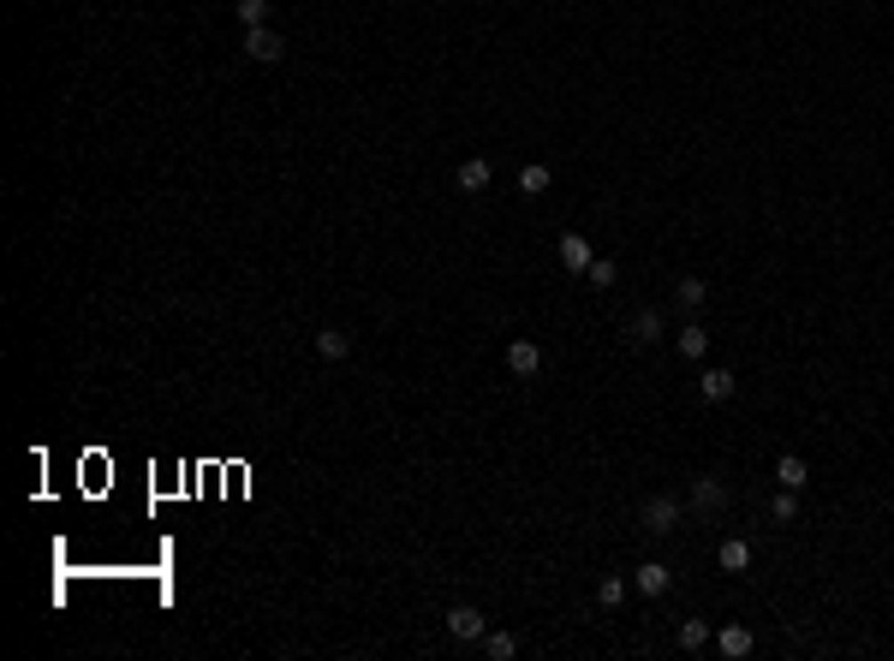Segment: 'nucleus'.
Here are the masks:
<instances>
[{"mask_svg":"<svg viewBox=\"0 0 894 661\" xmlns=\"http://www.w3.org/2000/svg\"><path fill=\"white\" fill-rule=\"evenodd\" d=\"M245 54L257 66H275L280 54H286V42H280V30H269V24H251V30H245Z\"/></svg>","mask_w":894,"mask_h":661,"instance_id":"nucleus-1","label":"nucleus"},{"mask_svg":"<svg viewBox=\"0 0 894 661\" xmlns=\"http://www.w3.org/2000/svg\"><path fill=\"white\" fill-rule=\"evenodd\" d=\"M644 530H656V537L680 530V501H674V495H656V501H644Z\"/></svg>","mask_w":894,"mask_h":661,"instance_id":"nucleus-2","label":"nucleus"},{"mask_svg":"<svg viewBox=\"0 0 894 661\" xmlns=\"http://www.w3.org/2000/svg\"><path fill=\"white\" fill-rule=\"evenodd\" d=\"M483 632H489V625H483L477 608H447V638H454V643H477Z\"/></svg>","mask_w":894,"mask_h":661,"instance_id":"nucleus-3","label":"nucleus"},{"mask_svg":"<svg viewBox=\"0 0 894 661\" xmlns=\"http://www.w3.org/2000/svg\"><path fill=\"white\" fill-rule=\"evenodd\" d=\"M507 370H513L519 381H531L536 370H543V352H536V340H507Z\"/></svg>","mask_w":894,"mask_h":661,"instance_id":"nucleus-4","label":"nucleus"},{"mask_svg":"<svg viewBox=\"0 0 894 661\" xmlns=\"http://www.w3.org/2000/svg\"><path fill=\"white\" fill-rule=\"evenodd\" d=\"M632 584H638V590H644V596H668V584H674V572H668V566H662V561H644V566H638V572H632Z\"/></svg>","mask_w":894,"mask_h":661,"instance_id":"nucleus-5","label":"nucleus"},{"mask_svg":"<svg viewBox=\"0 0 894 661\" xmlns=\"http://www.w3.org/2000/svg\"><path fill=\"white\" fill-rule=\"evenodd\" d=\"M734 387H739V376H734V370H704V381H697V394H704L710 405L734 400Z\"/></svg>","mask_w":894,"mask_h":661,"instance_id":"nucleus-6","label":"nucleus"},{"mask_svg":"<svg viewBox=\"0 0 894 661\" xmlns=\"http://www.w3.org/2000/svg\"><path fill=\"white\" fill-rule=\"evenodd\" d=\"M775 482H781V489H793V495H799V489L811 482V465L799 459V453H781V459H775Z\"/></svg>","mask_w":894,"mask_h":661,"instance_id":"nucleus-7","label":"nucleus"},{"mask_svg":"<svg viewBox=\"0 0 894 661\" xmlns=\"http://www.w3.org/2000/svg\"><path fill=\"white\" fill-rule=\"evenodd\" d=\"M715 566H721V572H745V566H752V542H745V537H728L721 548H715Z\"/></svg>","mask_w":894,"mask_h":661,"instance_id":"nucleus-8","label":"nucleus"},{"mask_svg":"<svg viewBox=\"0 0 894 661\" xmlns=\"http://www.w3.org/2000/svg\"><path fill=\"white\" fill-rule=\"evenodd\" d=\"M317 358H328V363L352 358V334H346V328H322L317 334Z\"/></svg>","mask_w":894,"mask_h":661,"instance_id":"nucleus-9","label":"nucleus"},{"mask_svg":"<svg viewBox=\"0 0 894 661\" xmlns=\"http://www.w3.org/2000/svg\"><path fill=\"white\" fill-rule=\"evenodd\" d=\"M626 340H632V346H656V340H662V316H656V310H638V316L626 322Z\"/></svg>","mask_w":894,"mask_h":661,"instance_id":"nucleus-10","label":"nucleus"},{"mask_svg":"<svg viewBox=\"0 0 894 661\" xmlns=\"http://www.w3.org/2000/svg\"><path fill=\"white\" fill-rule=\"evenodd\" d=\"M692 506L697 513H715V506H728V489L715 477H692Z\"/></svg>","mask_w":894,"mask_h":661,"instance_id":"nucleus-11","label":"nucleus"},{"mask_svg":"<svg viewBox=\"0 0 894 661\" xmlns=\"http://www.w3.org/2000/svg\"><path fill=\"white\" fill-rule=\"evenodd\" d=\"M715 649H721L728 661L752 656V632H745V625H721V632H715Z\"/></svg>","mask_w":894,"mask_h":661,"instance_id":"nucleus-12","label":"nucleus"},{"mask_svg":"<svg viewBox=\"0 0 894 661\" xmlns=\"http://www.w3.org/2000/svg\"><path fill=\"white\" fill-rule=\"evenodd\" d=\"M459 191H489V161L471 155V161H459V173H454Z\"/></svg>","mask_w":894,"mask_h":661,"instance_id":"nucleus-13","label":"nucleus"},{"mask_svg":"<svg viewBox=\"0 0 894 661\" xmlns=\"http://www.w3.org/2000/svg\"><path fill=\"white\" fill-rule=\"evenodd\" d=\"M560 262H567V268H573V275H584V268H591V239H578V233H567V239H560Z\"/></svg>","mask_w":894,"mask_h":661,"instance_id":"nucleus-14","label":"nucleus"},{"mask_svg":"<svg viewBox=\"0 0 894 661\" xmlns=\"http://www.w3.org/2000/svg\"><path fill=\"white\" fill-rule=\"evenodd\" d=\"M674 346H680V358H692V363H697L704 352H710V334H704V322H686Z\"/></svg>","mask_w":894,"mask_h":661,"instance_id":"nucleus-15","label":"nucleus"},{"mask_svg":"<svg viewBox=\"0 0 894 661\" xmlns=\"http://www.w3.org/2000/svg\"><path fill=\"white\" fill-rule=\"evenodd\" d=\"M483 656H489V661H513L519 656V638H513V632H483Z\"/></svg>","mask_w":894,"mask_h":661,"instance_id":"nucleus-16","label":"nucleus"},{"mask_svg":"<svg viewBox=\"0 0 894 661\" xmlns=\"http://www.w3.org/2000/svg\"><path fill=\"white\" fill-rule=\"evenodd\" d=\"M704 292H710V286L697 281V275H680V281H674V299H680V310H697V304H704Z\"/></svg>","mask_w":894,"mask_h":661,"instance_id":"nucleus-17","label":"nucleus"},{"mask_svg":"<svg viewBox=\"0 0 894 661\" xmlns=\"http://www.w3.org/2000/svg\"><path fill=\"white\" fill-rule=\"evenodd\" d=\"M519 191H525V197H543V191H549V167H543V161H531V167L519 173Z\"/></svg>","mask_w":894,"mask_h":661,"instance_id":"nucleus-18","label":"nucleus"},{"mask_svg":"<svg viewBox=\"0 0 894 661\" xmlns=\"http://www.w3.org/2000/svg\"><path fill=\"white\" fill-rule=\"evenodd\" d=\"M769 519H775V524H793V519H799V495H793V489H781V495H775Z\"/></svg>","mask_w":894,"mask_h":661,"instance_id":"nucleus-19","label":"nucleus"},{"mask_svg":"<svg viewBox=\"0 0 894 661\" xmlns=\"http://www.w3.org/2000/svg\"><path fill=\"white\" fill-rule=\"evenodd\" d=\"M710 643V625L704 620H680V649H704Z\"/></svg>","mask_w":894,"mask_h":661,"instance_id":"nucleus-20","label":"nucleus"},{"mask_svg":"<svg viewBox=\"0 0 894 661\" xmlns=\"http://www.w3.org/2000/svg\"><path fill=\"white\" fill-rule=\"evenodd\" d=\"M584 281H591V286H615V281H620V268H615L608 257H596L591 268H584Z\"/></svg>","mask_w":894,"mask_h":661,"instance_id":"nucleus-21","label":"nucleus"},{"mask_svg":"<svg viewBox=\"0 0 894 661\" xmlns=\"http://www.w3.org/2000/svg\"><path fill=\"white\" fill-rule=\"evenodd\" d=\"M238 24L251 30V24H269V0H238Z\"/></svg>","mask_w":894,"mask_h":661,"instance_id":"nucleus-22","label":"nucleus"},{"mask_svg":"<svg viewBox=\"0 0 894 661\" xmlns=\"http://www.w3.org/2000/svg\"><path fill=\"white\" fill-rule=\"evenodd\" d=\"M596 601H602V608H620V601H626V584H620V578H602V584H596Z\"/></svg>","mask_w":894,"mask_h":661,"instance_id":"nucleus-23","label":"nucleus"}]
</instances>
